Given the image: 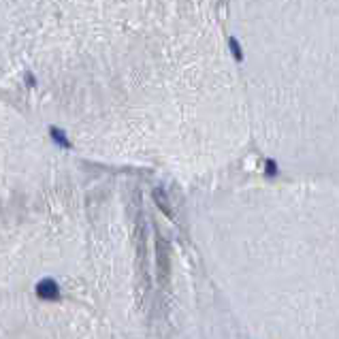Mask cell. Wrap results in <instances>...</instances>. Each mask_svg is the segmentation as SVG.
Here are the masks:
<instances>
[{
  "instance_id": "7",
  "label": "cell",
  "mask_w": 339,
  "mask_h": 339,
  "mask_svg": "<svg viewBox=\"0 0 339 339\" xmlns=\"http://www.w3.org/2000/svg\"><path fill=\"white\" fill-rule=\"evenodd\" d=\"M26 81H28V84H30V85L37 84V81H34V77H30V75H28V77H26Z\"/></svg>"
},
{
  "instance_id": "2",
  "label": "cell",
  "mask_w": 339,
  "mask_h": 339,
  "mask_svg": "<svg viewBox=\"0 0 339 339\" xmlns=\"http://www.w3.org/2000/svg\"><path fill=\"white\" fill-rule=\"evenodd\" d=\"M158 265H160V279L165 282L167 277V254H165V243H162V239H158Z\"/></svg>"
},
{
  "instance_id": "1",
  "label": "cell",
  "mask_w": 339,
  "mask_h": 339,
  "mask_svg": "<svg viewBox=\"0 0 339 339\" xmlns=\"http://www.w3.org/2000/svg\"><path fill=\"white\" fill-rule=\"evenodd\" d=\"M37 295L41 297V299H45V301H54V299L60 297V286L56 284V279L45 277V279H41V282L37 284Z\"/></svg>"
},
{
  "instance_id": "6",
  "label": "cell",
  "mask_w": 339,
  "mask_h": 339,
  "mask_svg": "<svg viewBox=\"0 0 339 339\" xmlns=\"http://www.w3.org/2000/svg\"><path fill=\"white\" fill-rule=\"evenodd\" d=\"M267 175H277V165L273 160H267Z\"/></svg>"
},
{
  "instance_id": "4",
  "label": "cell",
  "mask_w": 339,
  "mask_h": 339,
  "mask_svg": "<svg viewBox=\"0 0 339 339\" xmlns=\"http://www.w3.org/2000/svg\"><path fill=\"white\" fill-rule=\"evenodd\" d=\"M154 201L158 203V207L162 209V212H165L167 215H173V212H171V205H169V203L165 201V196H162V192L160 190H156L154 192Z\"/></svg>"
},
{
  "instance_id": "5",
  "label": "cell",
  "mask_w": 339,
  "mask_h": 339,
  "mask_svg": "<svg viewBox=\"0 0 339 339\" xmlns=\"http://www.w3.org/2000/svg\"><path fill=\"white\" fill-rule=\"evenodd\" d=\"M231 51H233V56H235L237 58V60H243V54H241V47H239V43H237V41L235 39H231Z\"/></svg>"
},
{
  "instance_id": "3",
  "label": "cell",
  "mask_w": 339,
  "mask_h": 339,
  "mask_svg": "<svg viewBox=\"0 0 339 339\" xmlns=\"http://www.w3.org/2000/svg\"><path fill=\"white\" fill-rule=\"evenodd\" d=\"M49 134L54 137V141L58 143V145H62V148H71V141L66 139V134H64L60 128H56V126H51L49 128Z\"/></svg>"
}]
</instances>
